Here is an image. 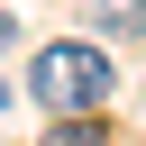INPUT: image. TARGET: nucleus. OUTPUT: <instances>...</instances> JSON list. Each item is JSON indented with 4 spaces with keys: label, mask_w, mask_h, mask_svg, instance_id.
Segmentation results:
<instances>
[{
    "label": "nucleus",
    "mask_w": 146,
    "mask_h": 146,
    "mask_svg": "<svg viewBox=\"0 0 146 146\" xmlns=\"http://www.w3.org/2000/svg\"><path fill=\"white\" fill-rule=\"evenodd\" d=\"M27 91H36L55 119H73V110H100V100H110V55H100V46H82V36H55V46H36V64H27Z\"/></svg>",
    "instance_id": "1"
},
{
    "label": "nucleus",
    "mask_w": 146,
    "mask_h": 146,
    "mask_svg": "<svg viewBox=\"0 0 146 146\" xmlns=\"http://www.w3.org/2000/svg\"><path fill=\"white\" fill-rule=\"evenodd\" d=\"M46 146H110V137H100V119H91V110H73V119H55V128H46Z\"/></svg>",
    "instance_id": "2"
},
{
    "label": "nucleus",
    "mask_w": 146,
    "mask_h": 146,
    "mask_svg": "<svg viewBox=\"0 0 146 146\" xmlns=\"http://www.w3.org/2000/svg\"><path fill=\"white\" fill-rule=\"evenodd\" d=\"M0 46H18V18H9V9H0Z\"/></svg>",
    "instance_id": "3"
},
{
    "label": "nucleus",
    "mask_w": 146,
    "mask_h": 146,
    "mask_svg": "<svg viewBox=\"0 0 146 146\" xmlns=\"http://www.w3.org/2000/svg\"><path fill=\"white\" fill-rule=\"evenodd\" d=\"M137 9H146V0H137Z\"/></svg>",
    "instance_id": "4"
}]
</instances>
